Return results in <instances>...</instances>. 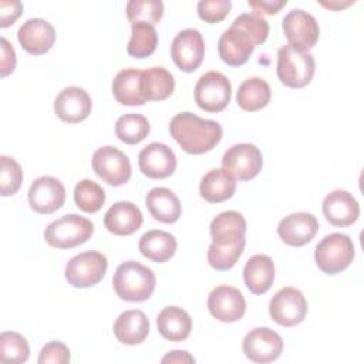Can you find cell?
<instances>
[{
  "label": "cell",
  "mask_w": 364,
  "mask_h": 364,
  "mask_svg": "<svg viewBox=\"0 0 364 364\" xmlns=\"http://www.w3.org/2000/svg\"><path fill=\"white\" fill-rule=\"evenodd\" d=\"M324 7H328V9H334V10H338V9H343V7H347L351 4V1H346V3H321Z\"/></svg>",
  "instance_id": "47"
},
{
  "label": "cell",
  "mask_w": 364,
  "mask_h": 364,
  "mask_svg": "<svg viewBox=\"0 0 364 364\" xmlns=\"http://www.w3.org/2000/svg\"><path fill=\"white\" fill-rule=\"evenodd\" d=\"M1 60H0V75L4 78L11 74L16 68V51L6 37H1Z\"/></svg>",
  "instance_id": "44"
},
{
  "label": "cell",
  "mask_w": 364,
  "mask_h": 364,
  "mask_svg": "<svg viewBox=\"0 0 364 364\" xmlns=\"http://www.w3.org/2000/svg\"><path fill=\"white\" fill-rule=\"evenodd\" d=\"M276 71L283 85L289 88H303L310 84L314 75V57L309 51L303 53L289 44L283 46L277 50Z\"/></svg>",
  "instance_id": "3"
},
{
  "label": "cell",
  "mask_w": 364,
  "mask_h": 364,
  "mask_svg": "<svg viewBox=\"0 0 364 364\" xmlns=\"http://www.w3.org/2000/svg\"><path fill=\"white\" fill-rule=\"evenodd\" d=\"M232 26L243 30L249 34L255 46H260L266 41L269 36V23L262 16H257L255 13H243L239 14Z\"/></svg>",
  "instance_id": "40"
},
{
  "label": "cell",
  "mask_w": 364,
  "mask_h": 364,
  "mask_svg": "<svg viewBox=\"0 0 364 364\" xmlns=\"http://www.w3.org/2000/svg\"><path fill=\"white\" fill-rule=\"evenodd\" d=\"M318 220L309 212H296L284 216L277 225V235L289 246H304L316 236Z\"/></svg>",
  "instance_id": "18"
},
{
  "label": "cell",
  "mask_w": 364,
  "mask_h": 364,
  "mask_svg": "<svg viewBox=\"0 0 364 364\" xmlns=\"http://www.w3.org/2000/svg\"><path fill=\"white\" fill-rule=\"evenodd\" d=\"M17 38L23 50L33 55L47 53L55 41V30L44 18H28L17 31Z\"/></svg>",
  "instance_id": "20"
},
{
  "label": "cell",
  "mask_w": 364,
  "mask_h": 364,
  "mask_svg": "<svg viewBox=\"0 0 364 364\" xmlns=\"http://www.w3.org/2000/svg\"><path fill=\"white\" fill-rule=\"evenodd\" d=\"M23 182V169L20 164L6 155L0 156V193L13 196L17 193Z\"/></svg>",
  "instance_id": "39"
},
{
  "label": "cell",
  "mask_w": 364,
  "mask_h": 364,
  "mask_svg": "<svg viewBox=\"0 0 364 364\" xmlns=\"http://www.w3.org/2000/svg\"><path fill=\"white\" fill-rule=\"evenodd\" d=\"M37 361L38 364H47V363L67 364L70 363V350L61 341H57V340L50 341L41 348Z\"/></svg>",
  "instance_id": "42"
},
{
  "label": "cell",
  "mask_w": 364,
  "mask_h": 364,
  "mask_svg": "<svg viewBox=\"0 0 364 364\" xmlns=\"http://www.w3.org/2000/svg\"><path fill=\"white\" fill-rule=\"evenodd\" d=\"M262 166V152L253 144L232 145L222 156V168L233 179L250 181L259 175Z\"/></svg>",
  "instance_id": "10"
},
{
  "label": "cell",
  "mask_w": 364,
  "mask_h": 364,
  "mask_svg": "<svg viewBox=\"0 0 364 364\" xmlns=\"http://www.w3.org/2000/svg\"><path fill=\"white\" fill-rule=\"evenodd\" d=\"M205 55V41L199 30H181L172 40L171 57L175 65L183 73H193L202 64Z\"/></svg>",
  "instance_id": "12"
},
{
  "label": "cell",
  "mask_w": 364,
  "mask_h": 364,
  "mask_svg": "<svg viewBox=\"0 0 364 364\" xmlns=\"http://www.w3.org/2000/svg\"><path fill=\"white\" fill-rule=\"evenodd\" d=\"M112 95L122 105H144L146 98L142 90V70L124 68L112 80Z\"/></svg>",
  "instance_id": "23"
},
{
  "label": "cell",
  "mask_w": 364,
  "mask_h": 364,
  "mask_svg": "<svg viewBox=\"0 0 364 364\" xmlns=\"http://www.w3.org/2000/svg\"><path fill=\"white\" fill-rule=\"evenodd\" d=\"M193 97L196 105L206 112H220L230 102L232 84L219 71H208L198 80Z\"/></svg>",
  "instance_id": "7"
},
{
  "label": "cell",
  "mask_w": 364,
  "mask_h": 364,
  "mask_svg": "<svg viewBox=\"0 0 364 364\" xmlns=\"http://www.w3.org/2000/svg\"><path fill=\"white\" fill-rule=\"evenodd\" d=\"M176 246L178 243L175 236L159 229L148 230L141 236L138 243V249L142 256L155 263H164L169 260L175 255Z\"/></svg>",
  "instance_id": "29"
},
{
  "label": "cell",
  "mask_w": 364,
  "mask_h": 364,
  "mask_svg": "<svg viewBox=\"0 0 364 364\" xmlns=\"http://www.w3.org/2000/svg\"><path fill=\"white\" fill-rule=\"evenodd\" d=\"M112 330L118 341L135 346L148 337L149 320L142 310H127L117 317Z\"/></svg>",
  "instance_id": "24"
},
{
  "label": "cell",
  "mask_w": 364,
  "mask_h": 364,
  "mask_svg": "<svg viewBox=\"0 0 364 364\" xmlns=\"http://www.w3.org/2000/svg\"><path fill=\"white\" fill-rule=\"evenodd\" d=\"M92 171L111 186H121L131 178L128 156L115 146H101L92 155Z\"/></svg>",
  "instance_id": "11"
},
{
  "label": "cell",
  "mask_w": 364,
  "mask_h": 364,
  "mask_svg": "<svg viewBox=\"0 0 364 364\" xmlns=\"http://www.w3.org/2000/svg\"><path fill=\"white\" fill-rule=\"evenodd\" d=\"M169 132L179 146L192 155L213 149L222 139L219 122L200 118L192 112H179L169 122Z\"/></svg>",
  "instance_id": "1"
},
{
  "label": "cell",
  "mask_w": 364,
  "mask_h": 364,
  "mask_svg": "<svg viewBox=\"0 0 364 364\" xmlns=\"http://www.w3.org/2000/svg\"><path fill=\"white\" fill-rule=\"evenodd\" d=\"M144 222L142 212L132 202L121 200L114 203L104 215V226L117 236H128L135 233Z\"/></svg>",
  "instance_id": "22"
},
{
  "label": "cell",
  "mask_w": 364,
  "mask_h": 364,
  "mask_svg": "<svg viewBox=\"0 0 364 364\" xmlns=\"http://www.w3.org/2000/svg\"><path fill=\"white\" fill-rule=\"evenodd\" d=\"M354 259L353 240L344 233H330L316 246L314 260L326 274H337L346 270Z\"/></svg>",
  "instance_id": "5"
},
{
  "label": "cell",
  "mask_w": 364,
  "mask_h": 364,
  "mask_svg": "<svg viewBox=\"0 0 364 364\" xmlns=\"http://www.w3.org/2000/svg\"><path fill=\"white\" fill-rule=\"evenodd\" d=\"M74 202L82 212L95 213L105 202V191L97 182L82 179L74 188Z\"/></svg>",
  "instance_id": "35"
},
{
  "label": "cell",
  "mask_w": 364,
  "mask_h": 364,
  "mask_svg": "<svg viewBox=\"0 0 364 364\" xmlns=\"http://www.w3.org/2000/svg\"><path fill=\"white\" fill-rule=\"evenodd\" d=\"M162 363H195V358L188 351H169L164 358Z\"/></svg>",
  "instance_id": "46"
},
{
  "label": "cell",
  "mask_w": 364,
  "mask_h": 364,
  "mask_svg": "<svg viewBox=\"0 0 364 364\" xmlns=\"http://www.w3.org/2000/svg\"><path fill=\"white\" fill-rule=\"evenodd\" d=\"M246 245V237L233 243V245H226L220 246L216 243H210L208 249V263L219 272H225L232 269L239 257L242 256Z\"/></svg>",
  "instance_id": "36"
},
{
  "label": "cell",
  "mask_w": 364,
  "mask_h": 364,
  "mask_svg": "<svg viewBox=\"0 0 364 364\" xmlns=\"http://www.w3.org/2000/svg\"><path fill=\"white\" fill-rule=\"evenodd\" d=\"M242 348L245 355L253 363H272L280 357L283 340L269 327H256L245 336Z\"/></svg>",
  "instance_id": "13"
},
{
  "label": "cell",
  "mask_w": 364,
  "mask_h": 364,
  "mask_svg": "<svg viewBox=\"0 0 364 364\" xmlns=\"http://www.w3.org/2000/svg\"><path fill=\"white\" fill-rule=\"evenodd\" d=\"M199 192L206 202L220 203L235 195L236 181L223 168H215L203 175L199 185Z\"/></svg>",
  "instance_id": "30"
},
{
  "label": "cell",
  "mask_w": 364,
  "mask_h": 364,
  "mask_svg": "<svg viewBox=\"0 0 364 364\" xmlns=\"http://www.w3.org/2000/svg\"><path fill=\"white\" fill-rule=\"evenodd\" d=\"M149 131V122L141 114H125L115 122V134L118 139L128 145L139 144L148 136Z\"/></svg>",
  "instance_id": "34"
},
{
  "label": "cell",
  "mask_w": 364,
  "mask_h": 364,
  "mask_svg": "<svg viewBox=\"0 0 364 364\" xmlns=\"http://www.w3.org/2000/svg\"><path fill=\"white\" fill-rule=\"evenodd\" d=\"M107 267L108 260L105 255L95 250L82 252L71 257L65 264V280L77 289L91 287L102 280Z\"/></svg>",
  "instance_id": "6"
},
{
  "label": "cell",
  "mask_w": 364,
  "mask_h": 364,
  "mask_svg": "<svg viewBox=\"0 0 364 364\" xmlns=\"http://www.w3.org/2000/svg\"><path fill=\"white\" fill-rule=\"evenodd\" d=\"M138 165L145 176L151 179H164L175 172L176 156L168 145L152 142L139 152Z\"/></svg>",
  "instance_id": "17"
},
{
  "label": "cell",
  "mask_w": 364,
  "mask_h": 364,
  "mask_svg": "<svg viewBox=\"0 0 364 364\" xmlns=\"http://www.w3.org/2000/svg\"><path fill=\"white\" fill-rule=\"evenodd\" d=\"M65 202V188L54 176L37 178L28 189V203L31 209L41 215H50L58 210Z\"/></svg>",
  "instance_id": "15"
},
{
  "label": "cell",
  "mask_w": 364,
  "mask_h": 364,
  "mask_svg": "<svg viewBox=\"0 0 364 364\" xmlns=\"http://www.w3.org/2000/svg\"><path fill=\"white\" fill-rule=\"evenodd\" d=\"M145 205L151 216L162 223H173L181 218L179 198L168 188H152L145 196Z\"/></svg>",
  "instance_id": "25"
},
{
  "label": "cell",
  "mask_w": 364,
  "mask_h": 364,
  "mask_svg": "<svg viewBox=\"0 0 364 364\" xmlns=\"http://www.w3.org/2000/svg\"><path fill=\"white\" fill-rule=\"evenodd\" d=\"M243 280L253 294H264L274 282V263L267 255H253L243 267Z\"/></svg>",
  "instance_id": "27"
},
{
  "label": "cell",
  "mask_w": 364,
  "mask_h": 364,
  "mask_svg": "<svg viewBox=\"0 0 364 364\" xmlns=\"http://www.w3.org/2000/svg\"><path fill=\"white\" fill-rule=\"evenodd\" d=\"M155 284L156 277L152 269L135 260L121 263L112 277L117 296L125 301H145L152 296Z\"/></svg>",
  "instance_id": "2"
},
{
  "label": "cell",
  "mask_w": 364,
  "mask_h": 364,
  "mask_svg": "<svg viewBox=\"0 0 364 364\" xmlns=\"http://www.w3.org/2000/svg\"><path fill=\"white\" fill-rule=\"evenodd\" d=\"M23 13L20 1H0V27L6 28L13 24Z\"/></svg>",
  "instance_id": "43"
},
{
  "label": "cell",
  "mask_w": 364,
  "mask_h": 364,
  "mask_svg": "<svg viewBox=\"0 0 364 364\" xmlns=\"http://www.w3.org/2000/svg\"><path fill=\"white\" fill-rule=\"evenodd\" d=\"M282 28L289 41V46L303 53H307L310 48H313L320 36L317 20L301 9L290 10L283 17Z\"/></svg>",
  "instance_id": "8"
},
{
  "label": "cell",
  "mask_w": 364,
  "mask_h": 364,
  "mask_svg": "<svg viewBox=\"0 0 364 364\" xmlns=\"http://www.w3.org/2000/svg\"><path fill=\"white\" fill-rule=\"evenodd\" d=\"M272 97L270 85L260 77H252L245 80L237 90L236 102L245 111H259L264 108Z\"/></svg>",
  "instance_id": "31"
},
{
  "label": "cell",
  "mask_w": 364,
  "mask_h": 364,
  "mask_svg": "<svg viewBox=\"0 0 364 364\" xmlns=\"http://www.w3.org/2000/svg\"><path fill=\"white\" fill-rule=\"evenodd\" d=\"M255 47L249 34L235 26L225 30L218 41L219 57L230 67L243 65L252 55Z\"/></svg>",
  "instance_id": "21"
},
{
  "label": "cell",
  "mask_w": 364,
  "mask_h": 364,
  "mask_svg": "<svg viewBox=\"0 0 364 364\" xmlns=\"http://www.w3.org/2000/svg\"><path fill=\"white\" fill-rule=\"evenodd\" d=\"M209 313L222 323L239 321L246 311V300L233 286H218L208 297Z\"/></svg>",
  "instance_id": "14"
},
{
  "label": "cell",
  "mask_w": 364,
  "mask_h": 364,
  "mask_svg": "<svg viewBox=\"0 0 364 364\" xmlns=\"http://www.w3.org/2000/svg\"><path fill=\"white\" fill-rule=\"evenodd\" d=\"M158 46V34L154 26L148 23H134L131 26V40L127 53L135 58L149 57Z\"/></svg>",
  "instance_id": "33"
},
{
  "label": "cell",
  "mask_w": 364,
  "mask_h": 364,
  "mask_svg": "<svg viewBox=\"0 0 364 364\" xmlns=\"http://www.w3.org/2000/svg\"><path fill=\"white\" fill-rule=\"evenodd\" d=\"M323 215L333 226H350L360 216V205L348 191L336 189L326 195L323 200Z\"/></svg>",
  "instance_id": "19"
},
{
  "label": "cell",
  "mask_w": 364,
  "mask_h": 364,
  "mask_svg": "<svg viewBox=\"0 0 364 364\" xmlns=\"http://www.w3.org/2000/svg\"><path fill=\"white\" fill-rule=\"evenodd\" d=\"M91 97L80 87H65L54 100V112L61 121L68 124L84 121L91 114Z\"/></svg>",
  "instance_id": "16"
},
{
  "label": "cell",
  "mask_w": 364,
  "mask_h": 364,
  "mask_svg": "<svg viewBox=\"0 0 364 364\" xmlns=\"http://www.w3.org/2000/svg\"><path fill=\"white\" fill-rule=\"evenodd\" d=\"M286 0H249V7L255 11V14H276L279 13L284 6Z\"/></svg>",
  "instance_id": "45"
},
{
  "label": "cell",
  "mask_w": 364,
  "mask_h": 364,
  "mask_svg": "<svg viewBox=\"0 0 364 364\" xmlns=\"http://www.w3.org/2000/svg\"><path fill=\"white\" fill-rule=\"evenodd\" d=\"M142 90L146 101H164L175 90L173 75L164 67L142 70Z\"/></svg>",
  "instance_id": "32"
},
{
  "label": "cell",
  "mask_w": 364,
  "mask_h": 364,
  "mask_svg": "<svg viewBox=\"0 0 364 364\" xmlns=\"http://www.w3.org/2000/svg\"><path fill=\"white\" fill-rule=\"evenodd\" d=\"M156 326L164 338L169 341H183L191 334L192 318L183 309L168 306L159 311Z\"/></svg>",
  "instance_id": "28"
},
{
  "label": "cell",
  "mask_w": 364,
  "mask_h": 364,
  "mask_svg": "<svg viewBox=\"0 0 364 364\" xmlns=\"http://www.w3.org/2000/svg\"><path fill=\"white\" fill-rule=\"evenodd\" d=\"M232 1L230 0H200L196 6L198 16L206 23H219L222 21L230 11Z\"/></svg>",
  "instance_id": "41"
},
{
  "label": "cell",
  "mask_w": 364,
  "mask_h": 364,
  "mask_svg": "<svg viewBox=\"0 0 364 364\" xmlns=\"http://www.w3.org/2000/svg\"><path fill=\"white\" fill-rule=\"evenodd\" d=\"M30 355V347L21 334L16 331H3L0 336V360L4 363H26Z\"/></svg>",
  "instance_id": "38"
},
{
  "label": "cell",
  "mask_w": 364,
  "mask_h": 364,
  "mask_svg": "<svg viewBox=\"0 0 364 364\" xmlns=\"http://www.w3.org/2000/svg\"><path fill=\"white\" fill-rule=\"evenodd\" d=\"M269 314L279 326H297L307 314V300L299 289L283 287L270 299Z\"/></svg>",
  "instance_id": "9"
},
{
  "label": "cell",
  "mask_w": 364,
  "mask_h": 364,
  "mask_svg": "<svg viewBox=\"0 0 364 364\" xmlns=\"http://www.w3.org/2000/svg\"><path fill=\"white\" fill-rule=\"evenodd\" d=\"M92 233L94 225L90 219L70 213L51 222L44 230V239L51 247L73 249L91 239Z\"/></svg>",
  "instance_id": "4"
},
{
  "label": "cell",
  "mask_w": 364,
  "mask_h": 364,
  "mask_svg": "<svg viewBox=\"0 0 364 364\" xmlns=\"http://www.w3.org/2000/svg\"><path fill=\"white\" fill-rule=\"evenodd\" d=\"M209 228L213 243L220 246L233 245L245 239L246 219L236 210H226L215 216Z\"/></svg>",
  "instance_id": "26"
},
{
  "label": "cell",
  "mask_w": 364,
  "mask_h": 364,
  "mask_svg": "<svg viewBox=\"0 0 364 364\" xmlns=\"http://www.w3.org/2000/svg\"><path fill=\"white\" fill-rule=\"evenodd\" d=\"M164 16V3L161 0H131L127 3V17L134 23H148L155 26Z\"/></svg>",
  "instance_id": "37"
}]
</instances>
